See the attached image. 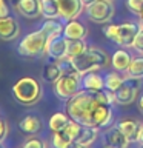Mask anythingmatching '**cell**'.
<instances>
[{"label": "cell", "instance_id": "cb8c5ba5", "mask_svg": "<svg viewBox=\"0 0 143 148\" xmlns=\"http://www.w3.org/2000/svg\"><path fill=\"white\" fill-rule=\"evenodd\" d=\"M42 2V16L46 18H59L60 6L59 0H40Z\"/></svg>", "mask_w": 143, "mask_h": 148}, {"label": "cell", "instance_id": "e575fe53", "mask_svg": "<svg viewBox=\"0 0 143 148\" xmlns=\"http://www.w3.org/2000/svg\"><path fill=\"white\" fill-rule=\"evenodd\" d=\"M6 134H8V125L3 119H0V140H3Z\"/></svg>", "mask_w": 143, "mask_h": 148}, {"label": "cell", "instance_id": "836d02e7", "mask_svg": "<svg viewBox=\"0 0 143 148\" xmlns=\"http://www.w3.org/2000/svg\"><path fill=\"white\" fill-rule=\"evenodd\" d=\"M6 16H9L8 3H6V0H0V18H2V17H6Z\"/></svg>", "mask_w": 143, "mask_h": 148}, {"label": "cell", "instance_id": "5b68a950", "mask_svg": "<svg viewBox=\"0 0 143 148\" xmlns=\"http://www.w3.org/2000/svg\"><path fill=\"white\" fill-rule=\"evenodd\" d=\"M52 85H54L52 86L54 94L57 97H60V99L68 100L69 97L76 96L77 92L82 90V76L72 69V71H69V73H65L57 82L52 83Z\"/></svg>", "mask_w": 143, "mask_h": 148}, {"label": "cell", "instance_id": "f546056e", "mask_svg": "<svg viewBox=\"0 0 143 148\" xmlns=\"http://www.w3.org/2000/svg\"><path fill=\"white\" fill-rule=\"evenodd\" d=\"M72 140L63 131H55L52 134V147L54 148H66Z\"/></svg>", "mask_w": 143, "mask_h": 148}, {"label": "cell", "instance_id": "4316f807", "mask_svg": "<svg viewBox=\"0 0 143 148\" xmlns=\"http://www.w3.org/2000/svg\"><path fill=\"white\" fill-rule=\"evenodd\" d=\"M88 51V45L85 40L78 39V40H68V59L69 57H76Z\"/></svg>", "mask_w": 143, "mask_h": 148}, {"label": "cell", "instance_id": "3957f363", "mask_svg": "<svg viewBox=\"0 0 143 148\" xmlns=\"http://www.w3.org/2000/svg\"><path fill=\"white\" fill-rule=\"evenodd\" d=\"M138 29H140V26L137 23L125 22V23H120V25H106L103 26L101 31L114 43H117L120 46H131Z\"/></svg>", "mask_w": 143, "mask_h": 148}, {"label": "cell", "instance_id": "ffe728a7", "mask_svg": "<svg viewBox=\"0 0 143 148\" xmlns=\"http://www.w3.org/2000/svg\"><path fill=\"white\" fill-rule=\"evenodd\" d=\"M40 29L46 34V37H48V43L52 39L60 37L63 34V25L60 22H57V18H48V20L42 25Z\"/></svg>", "mask_w": 143, "mask_h": 148}, {"label": "cell", "instance_id": "1f68e13d", "mask_svg": "<svg viewBox=\"0 0 143 148\" xmlns=\"http://www.w3.org/2000/svg\"><path fill=\"white\" fill-rule=\"evenodd\" d=\"M131 48L136 49L138 54H143V28H140V29L137 31V34H136V37H134V40H132Z\"/></svg>", "mask_w": 143, "mask_h": 148}, {"label": "cell", "instance_id": "7a4b0ae2", "mask_svg": "<svg viewBox=\"0 0 143 148\" xmlns=\"http://www.w3.org/2000/svg\"><path fill=\"white\" fill-rule=\"evenodd\" d=\"M12 96L22 105H34L42 99V85L34 77H22L14 83Z\"/></svg>", "mask_w": 143, "mask_h": 148}, {"label": "cell", "instance_id": "603a6c76", "mask_svg": "<svg viewBox=\"0 0 143 148\" xmlns=\"http://www.w3.org/2000/svg\"><path fill=\"white\" fill-rule=\"evenodd\" d=\"M128 77H134V79H143V54H138L136 57L131 59V63L126 71Z\"/></svg>", "mask_w": 143, "mask_h": 148}, {"label": "cell", "instance_id": "ab89813d", "mask_svg": "<svg viewBox=\"0 0 143 148\" xmlns=\"http://www.w3.org/2000/svg\"><path fill=\"white\" fill-rule=\"evenodd\" d=\"M138 17H140V22H138V26H140V28H143V14H140Z\"/></svg>", "mask_w": 143, "mask_h": 148}, {"label": "cell", "instance_id": "6da1fadb", "mask_svg": "<svg viewBox=\"0 0 143 148\" xmlns=\"http://www.w3.org/2000/svg\"><path fill=\"white\" fill-rule=\"evenodd\" d=\"M97 103V99L94 97V92L88 90H80L76 96L69 97L65 105V113L71 119L77 120L82 125H88L89 113L92 106Z\"/></svg>", "mask_w": 143, "mask_h": 148}, {"label": "cell", "instance_id": "8fae6325", "mask_svg": "<svg viewBox=\"0 0 143 148\" xmlns=\"http://www.w3.org/2000/svg\"><path fill=\"white\" fill-rule=\"evenodd\" d=\"M20 34V26L17 20L11 16L0 18V39L2 40H14Z\"/></svg>", "mask_w": 143, "mask_h": 148}, {"label": "cell", "instance_id": "d6a6232c", "mask_svg": "<svg viewBox=\"0 0 143 148\" xmlns=\"http://www.w3.org/2000/svg\"><path fill=\"white\" fill-rule=\"evenodd\" d=\"M23 147L25 148H46L43 140H40V139H37V137H29L25 143H23Z\"/></svg>", "mask_w": 143, "mask_h": 148}, {"label": "cell", "instance_id": "8992f818", "mask_svg": "<svg viewBox=\"0 0 143 148\" xmlns=\"http://www.w3.org/2000/svg\"><path fill=\"white\" fill-rule=\"evenodd\" d=\"M88 18L99 25H106L114 17V5L109 0H95L86 8Z\"/></svg>", "mask_w": 143, "mask_h": 148}, {"label": "cell", "instance_id": "8d00e7d4", "mask_svg": "<svg viewBox=\"0 0 143 148\" xmlns=\"http://www.w3.org/2000/svg\"><path fill=\"white\" fill-rule=\"evenodd\" d=\"M137 142L143 145V125H140V130H138V134H137Z\"/></svg>", "mask_w": 143, "mask_h": 148}, {"label": "cell", "instance_id": "7c38bea8", "mask_svg": "<svg viewBox=\"0 0 143 148\" xmlns=\"http://www.w3.org/2000/svg\"><path fill=\"white\" fill-rule=\"evenodd\" d=\"M63 36L68 40H78V39L85 40L88 36V28L82 22L72 18V20H68V23L63 26Z\"/></svg>", "mask_w": 143, "mask_h": 148}, {"label": "cell", "instance_id": "f35d334b", "mask_svg": "<svg viewBox=\"0 0 143 148\" xmlns=\"http://www.w3.org/2000/svg\"><path fill=\"white\" fill-rule=\"evenodd\" d=\"M138 110H140L142 114H143V94L138 97Z\"/></svg>", "mask_w": 143, "mask_h": 148}, {"label": "cell", "instance_id": "7bdbcfd3", "mask_svg": "<svg viewBox=\"0 0 143 148\" xmlns=\"http://www.w3.org/2000/svg\"><path fill=\"white\" fill-rule=\"evenodd\" d=\"M140 148H143V145H140Z\"/></svg>", "mask_w": 143, "mask_h": 148}, {"label": "cell", "instance_id": "44dd1931", "mask_svg": "<svg viewBox=\"0 0 143 148\" xmlns=\"http://www.w3.org/2000/svg\"><path fill=\"white\" fill-rule=\"evenodd\" d=\"M63 74H65V69L62 66V62H54V63L46 65L43 68V74H42V76H43V79L46 82L55 83Z\"/></svg>", "mask_w": 143, "mask_h": 148}, {"label": "cell", "instance_id": "30bf717a", "mask_svg": "<svg viewBox=\"0 0 143 148\" xmlns=\"http://www.w3.org/2000/svg\"><path fill=\"white\" fill-rule=\"evenodd\" d=\"M16 9L25 18H37L42 16V2L40 0H17Z\"/></svg>", "mask_w": 143, "mask_h": 148}, {"label": "cell", "instance_id": "2e32d148", "mask_svg": "<svg viewBox=\"0 0 143 148\" xmlns=\"http://www.w3.org/2000/svg\"><path fill=\"white\" fill-rule=\"evenodd\" d=\"M105 137H106V143L111 147H115V148H128L129 143H131V140L122 133V130L118 127L109 128L106 131Z\"/></svg>", "mask_w": 143, "mask_h": 148}, {"label": "cell", "instance_id": "484cf974", "mask_svg": "<svg viewBox=\"0 0 143 148\" xmlns=\"http://www.w3.org/2000/svg\"><path fill=\"white\" fill-rule=\"evenodd\" d=\"M123 83H125V76L118 74V71H112V73L106 74V77H105V90L115 92Z\"/></svg>", "mask_w": 143, "mask_h": 148}, {"label": "cell", "instance_id": "ba28073f", "mask_svg": "<svg viewBox=\"0 0 143 148\" xmlns=\"http://www.w3.org/2000/svg\"><path fill=\"white\" fill-rule=\"evenodd\" d=\"M66 60L72 66L74 71H77L80 76H85V74L91 73V71H99V69H101L99 62H97V59L94 57V54L89 51V46H88L86 53H83L80 56H76V57H69Z\"/></svg>", "mask_w": 143, "mask_h": 148}, {"label": "cell", "instance_id": "d590c367", "mask_svg": "<svg viewBox=\"0 0 143 148\" xmlns=\"http://www.w3.org/2000/svg\"><path fill=\"white\" fill-rule=\"evenodd\" d=\"M66 148H89V147H85V145H82V143H78V142H76V140H72Z\"/></svg>", "mask_w": 143, "mask_h": 148}, {"label": "cell", "instance_id": "f6af8a7d", "mask_svg": "<svg viewBox=\"0 0 143 148\" xmlns=\"http://www.w3.org/2000/svg\"><path fill=\"white\" fill-rule=\"evenodd\" d=\"M22 148H25V147H22Z\"/></svg>", "mask_w": 143, "mask_h": 148}, {"label": "cell", "instance_id": "d4e9b609", "mask_svg": "<svg viewBox=\"0 0 143 148\" xmlns=\"http://www.w3.org/2000/svg\"><path fill=\"white\" fill-rule=\"evenodd\" d=\"M69 120H71V117H69L66 113H55V114H52V116H51V119H49V128H51V131H52V133L63 131Z\"/></svg>", "mask_w": 143, "mask_h": 148}, {"label": "cell", "instance_id": "4dcf8cb0", "mask_svg": "<svg viewBox=\"0 0 143 148\" xmlns=\"http://www.w3.org/2000/svg\"><path fill=\"white\" fill-rule=\"evenodd\" d=\"M126 6L136 16L143 14V0H126Z\"/></svg>", "mask_w": 143, "mask_h": 148}, {"label": "cell", "instance_id": "b9f144b4", "mask_svg": "<svg viewBox=\"0 0 143 148\" xmlns=\"http://www.w3.org/2000/svg\"><path fill=\"white\" fill-rule=\"evenodd\" d=\"M0 148H5V147H3V143H2V140H0Z\"/></svg>", "mask_w": 143, "mask_h": 148}, {"label": "cell", "instance_id": "ee69618b", "mask_svg": "<svg viewBox=\"0 0 143 148\" xmlns=\"http://www.w3.org/2000/svg\"><path fill=\"white\" fill-rule=\"evenodd\" d=\"M109 2H112V0H109Z\"/></svg>", "mask_w": 143, "mask_h": 148}, {"label": "cell", "instance_id": "9a60e30c", "mask_svg": "<svg viewBox=\"0 0 143 148\" xmlns=\"http://www.w3.org/2000/svg\"><path fill=\"white\" fill-rule=\"evenodd\" d=\"M82 88L91 92L105 90V79L97 71H91V73L85 74V76H82Z\"/></svg>", "mask_w": 143, "mask_h": 148}, {"label": "cell", "instance_id": "7402d4cb", "mask_svg": "<svg viewBox=\"0 0 143 148\" xmlns=\"http://www.w3.org/2000/svg\"><path fill=\"white\" fill-rule=\"evenodd\" d=\"M18 127H20V130L26 134H37L42 128V120L37 117V116L29 114V116H26V117H23L20 120Z\"/></svg>", "mask_w": 143, "mask_h": 148}, {"label": "cell", "instance_id": "4fadbf2b", "mask_svg": "<svg viewBox=\"0 0 143 148\" xmlns=\"http://www.w3.org/2000/svg\"><path fill=\"white\" fill-rule=\"evenodd\" d=\"M59 6H60V17L65 18V20L77 18L83 8L80 0H59Z\"/></svg>", "mask_w": 143, "mask_h": 148}, {"label": "cell", "instance_id": "83f0119b", "mask_svg": "<svg viewBox=\"0 0 143 148\" xmlns=\"http://www.w3.org/2000/svg\"><path fill=\"white\" fill-rule=\"evenodd\" d=\"M89 51L92 54H94V57L97 59V62H99V65H100V68L103 69V68H108L109 65H111V60H109V56H108V53H106L105 49H101V48H99V46H89Z\"/></svg>", "mask_w": 143, "mask_h": 148}, {"label": "cell", "instance_id": "9c48e42d", "mask_svg": "<svg viewBox=\"0 0 143 148\" xmlns=\"http://www.w3.org/2000/svg\"><path fill=\"white\" fill-rule=\"evenodd\" d=\"M46 54L51 59H54L55 62H62V60L68 59V39L66 37H55L48 43L46 48Z\"/></svg>", "mask_w": 143, "mask_h": 148}, {"label": "cell", "instance_id": "f1b7e54d", "mask_svg": "<svg viewBox=\"0 0 143 148\" xmlns=\"http://www.w3.org/2000/svg\"><path fill=\"white\" fill-rule=\"evenodd\" d=\"M80 130H82V123H78L77 120H74V119H71L68 122V125L65 127V130H63V133L66 134V136L71 139V140H76V137L78 136V133H80Z\"/></svg>", "mask_w": 143, "mask_h": 148}, {"label": "cell", "instance_id": "60d3db41", "mask_svg": "<svg viewBox=\"0 0 143 148\" xmlns=\"http://www.w3.org/2000/svg\"><path fill=\"white\" fill-rule=\"evenodd\" d=\"M103 148H115V147H111V145H108V143H106V145H105Z\"/></svg>", "mask_w": 143, "mask_h": 148}, {"label": "cell", "instance_id": "d6986e66", "mask_svg": "<svg viewBox=\"0 0 143 148\" xmlns=\"http://www.w3.org/2000/svg\"><path fill=\"white\" fill-rule=\"evenodd\" d=\"M97 137H99V128L82 125V130H80V133H78V136L76 137V142L82 143V145H85V147H91L92 143L97 140Z\"/></svg>", "mask_w": 143, "mask_h": 148}, {"label": "cell", "instance_id": "277c9868", "mask_svg": "<svg viewBox=\"0 0 143 148\" xmlns=\"http://www.w3.org/2000/svg\"><path fill=\"white\" fill-rule=\"evenodd\" d=\"M46 48H48V37L42 29H39L23 37L17 51L23 57H35L39 54H46Z\"/></svg>", "mask_w": 143, "mask_h": 148}, {"label": "cell", "instance_id": "52a82bcc", "mask_svg": "<svg viewBox=\"0 0 143 148\" xmlns=\"http://www.w3.org/2000/svg\"><path fill=\"white\" fill-rule=\"evenodd\" d=\"M114 119V113L111 105L108 103H101L97 100V103L92 106L91 113H89V119H88V127H94V128H103L111 125Z\"/></svg>", "mask_w": 143, "mask_h": 148}, {"label": "cell", "instance_id": "ac0fdd59", "mask_svg": "<svg viewBox=\"0 0 143 148\" xmlns=\"http://www.w3.org/2000/svg\"><path fill=\"white\" fill-rule=\"evenodd\" d=\"M117 127L122 130V133L131 142H137V134H138V130H140V123L136 119H123L118 122Z\"/></svg>", "mask_w": 143, "mask_h": 148}, {"label": "cell", "instance_id": "e0dca14e", "mask_svg": "<svg viewBox=\"0 0 143 148\" xmlns=\"http://www.w3.org/2000/svg\"><path fill=\"white\" fill-rule=\"evenodd\" d=\"M131 59H132L131 54H129L126 49H117L112 54V57H111V65L114 66L115 71L125 73L128 69L129 63H131Z\"/></svg>", "mask_w": 143, "mask_h": 148}, {"label": "cell", "instance_id": "74e56055", "mask_svg": "<svg viewBox=\"0 0 143 148\" xmlns=\"http://www.w3.org/2000/svg\"><path fill=\"white\" fill-rule=\"evenodd\" d=\"M94 2H95V0H80V3H82L83 8H88L91 3H94Z\"/></svg>", "mask_w": 143, "mask_h": 148}, {"label": "cell", "instance_id": "5bb4252c", "mask_svg": "<svg viewBox=\"0 0 143 148\" xmlns=\"http://www.w3.org/2000/svg\"><path fill=\"white\" fill-rule=\"evenodd\" d=\"M138 96V88L129 85L125 82L122 86L115 91V103L118 105H131L134 100H137Z\"/></svg>", "mask_w": 143, "mask_h": 148}]
</instances>
